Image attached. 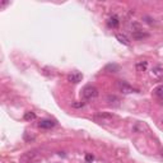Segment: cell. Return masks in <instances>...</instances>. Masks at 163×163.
<instances>
[{"label": "cell", "instance_id": "1", "mask_svg": "<svg viewBox=\"0 0 163 163\" xmlns=\"http://www.w3.org/2000/svg\"><path fill=\"white\" fill-rule=\"evenodd\" d=\"M82 97H83L84 101H93L98 97V89L93 85H87L82 90Z\"/></svg>", "mask_w": 163, "mask_h": 163}, {"label": "cell", "instance_id": "15", "mask_svg": "<svg viewBox=\"0 0 163 163\" xmlns=\"http://www.w3.org/2000/svg\"><path fill=\"white\" fill-rule=\"evenodd\" d=\"M71 106H73L74 108H82V107L84 106V102H73Z\"/></svg>", "mask_w": 163, "mask_h": 163}, {"label": "cell", "instance_id": "13", "mask_svg": "<svg viewBox=\"0 0 163 163\" xmlns=\"http://www.w3.org/2000/svg\"><path fill=\"white\" fill-rule=\"evenodd\" d=\"M106 71H110V73H116V71H119V66H117L116 64H108L105 68Z\"/></svg>", "mask_w": 163, "mask_h": 163}, {"label": "cell", "instance_id": "3", "mask_svg": "<svg viewBox=\"0 0 163 163\" xmlns=\"http://www.w3.org/2000/svg\"><path fill=\"white\" fill-rule=\"evenodd\" d=\"M94 119L97 120V121H99V122H110L112 119H114V115H111V114H108V112H101V114H98V115H96L94 116Z\"/></svg>", "mask_w": 163, "mask_h": 163}, {"label": "cell", "instance_id": "11", "mask_svg": "<svg viewBox=\"0 0 163 163\" xmlns=\"http://www.w3.org/2000/svg\"><path fill=\"white\" fill-rule=\"evenodd\" d=\"M135 66L138 71H145L148 69V61H138Z\"/></svg>", "mask_w": 163, "mask_h": 163}, {"label": "cell", "instance_id": "5", "mask_svg": "<svg viewBox=\"0 0 163 163\" xmlns=\"http://www.w3.org/2000/svg\"><path fill=\"white\" fill-rule=\"evenodd\" d=\"M106 101H107V103L112 105V106H119V103H120V98L115 94H108L106 97Z\"/></svg>", "mask_w": 163, "mask_h": 163}, {"label": "cell", "instance_id": "4", "mask_svg": "<svg viewBox=\"0 0 163 163\" xmlns=\"http://www.w3.org/2000/svg\"><path fill=\"white\" fill-rule=\"evenodd\" d=\"M55 125H56V122L52 120H42L38 122V127H41V129H51Z\"/></svg>", "mask_w": 163, "mask_h": 163}, {"label": "cell", "instance_id": "8", "mask_svg": "<svg viewBox=\"0 0 163 163\" xmlns=\"http://www.w3.org/2000/svg\"><path fill=\"white\" fill-rule=\"evenodd\" d=\"M119 18L116 17V15H112L111 18H108V20H107V25H108L110 28H116L117 25H119Z\"/></svg>", "mask_w": 163, "mask_h": 163}, {"label": "cell", "instance_id": "12", "mask_svg": "<svg viewBox=\"0 0 163 163\" xmlns=\"http://www.w3.org/2000/svg\"><path fill=\"white\" fill-rule=\"evenodd\" d=\"M153 92H154V94H156V96L158 97V98H159V99H162V101H163V84L158 85L157 88H156L154 90H153Z\"/></svg>", "mask_w": 163, "mask_h": 163}, {"label": "cell", "instance_id": "14", "mask_svg": "<svg viewBox=\"0 0 163 163\" xmlns=\"http://www.w3.org/2000/svg\"><path fill=\"white\" fill-rule=\"evenodd\" d=\"M34 119H36V114H34V112H25V114H24V120L32 121Z\"/></svg>", "mask_w": 163, "mask_h": 163}, {"label": "cell", "instance_id": "6", "mask_svg": "<svg viewBox=\"0 0 163 163\" xmlns=\"http://www.w3.org/2000/svg\"><path fill=\"white\" fill-rule=\"evenodd\" d=\"M83 79V75H82L80 73H71L69 76H68V80L70 82V83H79V82Z\"/></svg>", "mask_w": 163, "mask_h": 163}, {"label": "cell", "instance_id": "2", "mask_svg": "<svg viewBox=\"0 0 163 163\" xmlns=\"http://www.w3.org/2000/svg\"><path fill=\"white\" fill-rule=\"evenodd\" d=\"M117 88H119V90L122 92L124 94H130V93H134V92H138L135 88H132L129 83H126V82H124V80L117 82Z\"/></svg>", "mask_w": 163, "mask_h": 163}, {"label": "cell", "instance_id": "7", "mask_svg": "<svg viewBox=\"0 0 163 163\" xmlns=\"http://www.w3.org/2000/svg\"><path fill=\"white\" fill-rule=\"evenodd\" d=\"M147 37H149V34L144 33V32H143V31H140V29L132 31V38H135V40H143V38H147Z\"/></svg>", "mask_w": 163, "mask_h": 163}, {"label": "cell", "instance_id": "10", "mask_svg": "<svg viewBox=\"0 0 163 163\" xmlns=\"http://www.w3.org/2000/svg\"><path fill=\"white\" fill-rule=\"evenodd\" d=\"M152 76L153 78H161V76H163V70L161 69V66H153Z\"/></svg>", "mask_w": 163, "mask_h": 163}, {"label": "cell", "instance_id": "17", "mask_svg": "<svg viewBox=\"0 0 163 163\" xmlns=\"http://www.w3.org/2000/svg\"><path fill=\"white\" fill-rule=\"evenodd\" d=\"M8 4H9L8 1H3V4H1V8H4V7H5V5H8Z\"/></svg>", "mask_w": 163, "mask_h": 163}, {"label": "cell", "instance_id": "16", "mask_svg": "<svg viewBox=\"0 0 163 163\" xmlns=\"http://www.w3.org/2000/svg\"><path fill=\"white\" fill-rule=\"evenodd\" d=\"M85 159H87V161H88V162H89V161H93V156H90V154H88V156H87V157H85Z\"/></svg>", "mask_w": 163, "mask_h": 163}, {"label": "cell", "instance_id": "9", "mask_svg": "<svg viewBox=\"0 0 163 163\" xmlns=\"http://www.w3.org/2000/svg\"><path fill=\"white\" fill-rule=\"evenodd\" d=\"M116 38L119 42H121L122 45H125V46H130V40L126 37L125 34H122V33H117L116 34Z\"/></svg>", "mask_w": 163, "mask_h": 163}]
</instances>
